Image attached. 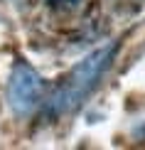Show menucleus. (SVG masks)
I'll list each match as a JSON object with an SVG mask.
<instances>
[{
    "instance_id": "nucleus-1",
    "label": "nucleus",
    "mask_w": 145,
    "mask_h": 150,
    "mask_svg": "<svg viewBox=\"0 0 145 150\" xmlns=\"http://www.w3.org/2000/svg\"><path fill=\"white\" fill-rule=\"evenodd\" d=\"M113 52H116V47L106 45V47L96 49V52H91L81 64L74 67V69L69 71V76L57 86V91L52 93V98H49V103H47L49 113H66V111H71L74 106H79L84 101V96L96 86L101 74L106 71Z\"/></svg>"
},
{
    "instance_id": "nucleus-2",
    "label": "nucleus",
    "mask_w": 145,
    "mask_h": 150,
    "mask_svg": "<svg viewBox=\"0 0 145 150\" xmlns=\"http://www.w3.org/2000/svg\"><path fill=\"white\" fill-rule=\"evenodd\" d=\"M45 93V81L32 67H27L25 62H17L15 69L10 74L8 84V103L15 113L27 116L35 111V106L42 101Z\"/></svg>"
},
{
    "instance_id": "nucleus-3",
    "label": "nucleus",
    "mask_w": 145,
    "mask_h": 150,
    "mask_svg": "<svg viewBox=\"0 0 145 150\" xmlns=\"http://www.w3.org/2000/svg\"><path fill=\"white\" fill-rule=\"evenodd\" d=\"M49 5H54V8H69V5H76L79 0H47Z\"/></svg>"
}]
</instances>
